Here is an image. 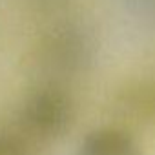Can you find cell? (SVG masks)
<instances>
[{"mask_svg": "<svg viewBox=\"0 0 155 155\" xmlns=\"http://www.w3.org/2000/svg\"><path fill=\"white\" fill-rule=\"evenodd\" d=\"M22 126L38 139L60 137L73 120V106L58 91H38L22 108Z\"/></svg>", "mask_w": 155, "mask_h": 155, "instance_id": "obj_1", "label": "cell"}, {"mask_svg": "<svg viewBox=\"0 0 155 155\" xmlns=\"http://www.w3.org/2000/svg\"><path fill=\"white\" fill-rule=\"evenodd\" d=\"M77 155H144L140 142L122 128H97L79 144Z\"/></svg>", "mask_w": 155, "mask_h": 155, "instance_id": "obj_2", "label": "cell"}, {"mask_svg": "<svg viewBox=\"0 0 155 155\" xmlns=\"http://www.w3.org/2000/svg\"><path fill=\"white\" fill-rule=\"evenodd\" d=\"M0 155H35V151L28 140L17 135L0 133Z\"/></svg>", "mask_w": 155, "mask_h": 155, "instance_id": "obj_3", "label": "cell"}]
</instances>
